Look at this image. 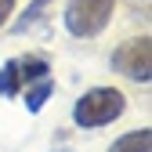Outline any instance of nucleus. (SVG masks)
I'll return each instance as SVG.
<instances>
[{
  "mask_svg": "<svg viewBox=\"0 0 152 152\" xmlns=\"http://www.w3.org/2000/svg\"><path fill=\"white\" fill-rule=\"evenodd\" d=\"M123 109H127V98H123L120 87H91V91H83L76 98L72 120H76V127L94 130V127H105L112 120H120Z\"/></svg>",
  "mask_w": 152,
  "mask_h": 152,
  "instance_id": "nucleus-1",
  "label": "nucleus"
},
{
  "mask_svg": "<svg viewBox=\"0 0 152 152\" xmlns=\"http://www.w3.org/2000/svg\"><path fill=\"white\" fill-rule=\"evenodd\" d=\"M112 11H116V0H69L65 7V29L72 36H98L109 22H112Z\"/></svg>",
  "mask_w": 152,
  "mask_h": 152,
  "instance_id": "nucleus-2",
  "label": "nucleus"
},
{
  "mask_svg": "<svg viewBox=\"0 0 152 152\" xmlns=\"http://www.w3.org/2000/svg\"><path fill=\"white\" fill-rule=\"evenodd\" d=\"M112 69L123 72L127 80L148 83V76H152V40L148 36H134V40L120 44L112 51Z\"/></svg>",
  "mask_w": 152,
  "mask_h": 152,
  "instance_id": "nucleus-3",
  "label": "nucleus"
},
{
  "mask_svg": "<svg viewBox=\"0 0 152 152\" xmlns=\"http://www.w3.org/2000/svg\"><path fill=\"white\" fill-rule=\"evenodd\" d=\"M109 152H152V130L148 127H138V130H127L123 138L112 141Z\"/></svg>",
  "mask_w": 152,
  "mask_h": 152,
  "instance_id": "nucleus-4",
  "label": "nucleus"
},
{
  "mask_svg": "<svg viewBox=\"0 0 152 152\" xmlns=\"http://www.w3.org/2000/svg\"><path fill=\"white\" fill-rule=\"evenodd\" d=\"M51 91H54L51 76H44V80H36V83H29V87H26V109L33 112V116H36V112L44 109V102L51 98Z\"/></svg>",
  "mask_w": 152,
  "mask_h": 152,
  "instance_id": "nucleus-5",
  "label": "nucleus"
},
{
  "mask_svg": "<svg viewBox=\"0 0 152 152\" xmlns=\"http://www.w3.org/2000/svg\"><path fill=\"white\" fill-rule=\"evenodd\" d=\"M47 72H51L47 58H18V80H22L26 87L36 83V80H44Z\"/></svg>",
  "mask_w": 152,
  "mask_h": 152,
  "instance_id": "nucleus-6",
  "label": "nucleus"
},
{
  "mask_svg": "<svg viewBox=\"0 0 152 152\" xmlns=\"http://www.w3.org/2000/svg\"><path fill=\"white\" fill-rule=\"evenodd\" d=\"M22 91V80H18V58H7L0 65V94L4 98H15Z\"/></svg>",
  "mask_w": 152,
  "mask_h": 152,
  "instance_id": "nucleus-7",
  "label": "nucleus"
},
{
  "mask_svg": "<svg viewBox=\"0 0 152 152\" xmlns=\"http://www.w3.org/2000/svg\"><path fill=\"white\" fill-rule=\"evenodd\" d=\"M51 4H54V0H33V4L26 7V15L15 22V33H29L36 22H44V11H47Z\"/></svg>",
  "mask_w": 152,
  "mask_h": 152,
  "instance_id": "nucleus-8",
  "label": "nucleus"
},
{
  "mask_svg": "<svg viewBox=\"0 0 152 152\" xmlns=\"http://www.w3.org/2000/svg\"><path fill=\"white\" fill-rule=\"evenodd\" d=\"M11 15H15V0H0V26H7Z\"/></svg>",
  "mask_w": 152,
  "mask_h": 152,
  "instance_id": "nucleus-9",
  "label": "nucleus"
}]
</instances>
